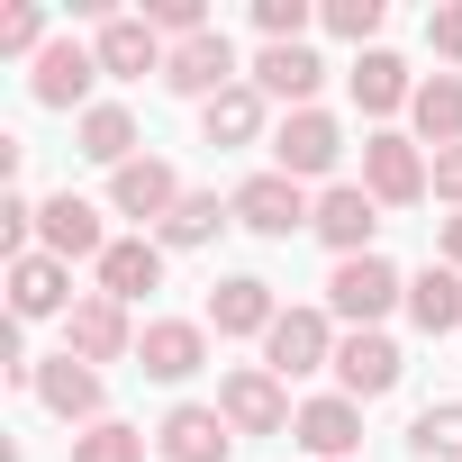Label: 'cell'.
<instances>
[{
  "instance_id": "1",
  "label": "cell",
  "mask_w": 462,
  "mask_h": 462,
  "mask_svg": "<svg viewBox=\"0 0 462 462\" xmlns=\"http://www.w3.org/2000/svg\"><path fill=\"white\" fill-rule=\"evenodd\" d=\"M327 309H336V318H354V327H381L390 309H408V273H399L390 254H354V263H336Z\"/></svg>"
},
{
  "instance_id": "2",
  "label": "cell",
  "mask_w": 462,
  "mask_h": 462,
  "mask_svg": "<svg viewBox=\"0 0 462 462\" xmlns=\"http://www.w3.org/2000/svg\"><path fill=\"white\" fill-rule=\"evenodd\" d=\"M217 417L236 426V435H282V426H300L282 372H263V363H245V372H226V381H217Z\"/></svg>"
},
{
  "instance_id": "3",
  "label": "cell",
  "mask_w": 462,
  "mask_h": 462,
  "mask_svg": "<svg viewBox=\"0 0 462 462\" xmlns=\"http://www.w3.org/2000/svg\"><path fill=\"white\" fill-rule=\"evenodd\" d=\"M363 190H372L381 208H417V199L435 190V163L417 154V136H390V127H381V136L363 145Z\"/></svg>"
},
{
  "instance_id": "4",
  "label": "cell",
  "mask_w": 462,
  "mask_h": 462,
  "mask_svg": "<svg viewBox=\"0 0 462 462\" xmlns=\"http://www.w3.org/2000/svg\"><path fill=\"white\" fill-rule=\"evenodd\" d=\"M336 154H345V127H336L327 109H291V118L273 127V172H291V181H327Z\"/></svg>"
},
{
  "instance_id": "5",
  "label": "cell",
  "mask_w": 462,
  "mask_h": 462,
  "mask_svg": "<svg viewBox=\"0 0 462 462\" xmlns=\"http://www.w3.org/2000/svg\"><path fill=\"white\" fill-rule=\"evenodd\" d=\"M336 327H327V309H282L273 318V336H263V372H282V381H300V372H327L336 363Z\"/></svg>"
},
{
  "instance_id": "6",
  "label": "cell",
  "mask_w": 462,
  "mask_h": 462,
  "mask_svg": "<svg viewBox=\"0 0 462 462\" xmlns=\"http://www.w3.org/2000/svg\"><path fill=\"white\" fill-rule=\"evenodd\" d=\"M37 245L55 254V263H100L118 236H109V226H100V208L91 199H73V190H55L46 208H37Z\"/></svg>"
},
{
  "instance_id": "7",
  "label": "cell",
  "mask_w": 462,
  "mask_h": 462,
  "mask_svg": "<svg viewBox=\"0 0 462 462\" xmlns=\"http://www.w3.org/2000/svg\"><path fill=\"white\" fill-rule=\"evenodd\" d=\"M163 91H181V100H199V109H208L217 91H236V46H226V28L172 46V55H163Z\"/></svg>"
},
{
  "instance_id": "8",
  "label": "cell",
  "mask_w": 462,
  "mask_h": 462,
  "mask_svg": "<svg viewBox=\"0 0 462 462\" xmlns=\"http://www.w3.org/2000/svg\"><path fill=\"white\" fill-rule=\"evenodd\" d=\"M236 226H254V236H291V226H318V208H309V190L291 172H254V181H236Z\"/></svg>"
},
{
  "instance_id": "9",
  "label": "cell",
  "mask_w": 462,
  "mask_h": 462,
  "mask_svg": "<svg viewBox=\"0 0 462 462\" xmlns=\"http://www.w3.org/2000/svg\"><path fill=\"white\" fill-rule=\"evenodd\" d=\"M64 354H82L91 372H100V363H127V354H136L127 309H118V300H100V291H91V300H73V318H64Z\"/></svg>"
},
{
  "instance_id": "10",
  "label": "cell",
  "mask_w": 462,
  "mask_h": 462,
  "mask_svg": "<svg viewBox=\"0 0 462 462\" xmlns=\"http://www.w3.org/2000/svg\"><path fill=\"white\" fill-rule=\"evenodd\" d=\"M208 363V327L199 318H154V327H136V372L145 381H190Z\"/></svg>"
},
{
  "instance_id": "11",
  "label": "cell",
  "mask_w": 462,
  "mask_h": 462,
  "mask_svg": "<svg viewBox=\"0 0 462 462\" xmlns=\"http://www.w3.org/2000/svg\"><path fill=\"white\" fill-rule=\"evenodd\" d=\"M399 372H408V363H399V345H390L381 327H354V336L336 345V381H345V399H354V408H363V399H390V390H399Z\"/></svg>"
},
{
  "instance_id": "12",
  "label": "cell",
  "mask_w": 462,
  "mask_h": 462,
  "mask_svg": "<svg viewBox=\"0 0 462 462\" xmlns=\"http://www.w3.org/2000/svg\"><path fill=\"white\" fill-rule=\"evenodd\" d=\"M109 208H118V217H154V226H163V217L181 208V172H172L163 154H136V163H118V172H109Z\"/></svg>"
},
{
  "instance_id": "13",
  "label": "cell",
  "mask_w": 462,
  "mask_h": 462,
  "mask_svg": "<svg viewBox=\"0 0 462 462\" xmlns=\"http://www.w3.org/2000/svg\"><path fill=\"white\" fill-rule=\"evenodd\" d=\"M318 236L336 245V263H354V254H372V236H381V199H372L363 181H336V190L318 199Z\"/></svg>"
},
{
  "instance_id": "14",
  "label": "cell",
  "mask_w": 462,
  "mask_h": 462,
  "mask_svg": "<svg viewBox=\"0 0 462 462\" xmlns=\"http://www.w3.org/2000/svg\"><path fill=\"white\" fill-rule=\"evenodd\" d=\"M154 444H163V462H226V453H236V426L190 399V408H172V417L154 426Z\"/></svg>"
},
{
  "instance_id": "15",
  "label": "cell",
  "mask_w": 462,
  "mask_h": 462,
  "mask_svg": "<svg viewBox=\"0 0 462 462\" xmlns=\"http://www.w3.org/2000/svg\"><path fill=\"white\" fill-rule=\"evenodd\" d=\"M91 55H100V73H118V82H145V73H163V37H154V19H100V37H91Z\"/></svg>"
},
{
  "instance_id": "16",
  "label": "cell",
  "mask_w": 462,
  "mask_h": 462,
  "mask_svg": "<svg viewBox=\"0 0 462 462\" xmlns=\"http://www.w3.org/2000/svg\"><path fill=\"white\" fill-rule=\"evenodd\" d=\"M91 82H100V55L73 46V37H55V46L37 55V82H28V91H37V109H82Z\"/></svg>"
},
{
  "instance_id": "17",
  "label": "cell",
  "mask_w": 462,
  "mask_h": 462,
  "mask_svg": "<svg viewBox=\"0 0 462 462\" xmlns=\"http://www.w3.org/2000/svg\"><path fill=\"white\" fill-rule=\"evenodd\" d=\"M273 318H282V300H273V282H254V273H226V282L208 291V327H217V336H273Z\"/></svg>"
},
{
  "instance_id": "18",
  "label": "cell",
  "mask_w": 462,
  "mask_h": 462,
  "mask_svg": "<svg viewBox=\"0 0 462 462\" xmlns=\"http://www.w3.org/2000/svg\"><path fill=\"white\" fill-rule=\"evenodd\" d=\"M10 318H73V273L55 254H19L10 263Z\"/></svg>"
},
{
  "instance_id": "19",
  "label": "cell",
  "mask_w": 462,
  "mask_h": 462,
  "mask_svg": "<svg viewBox=\"0 0 462 462\" xmlns=\"http://www.w3.org/2000/svg\"><path fill=\"white\" fill-rule=\"evenodd\" d=\"M37 399H46L64 426H100V372H91L82 354H55V363H37Z\"/></svg>"
},
{
  "instance_id": "20",
  "label": "cell",
  "mask_w": 462,
  "mask_h": 462,
  "mask_svg": "<svg viewBox=\"0 0 462 462\" xmlns=\"http://www.w3.org/2000/svg\"><path fill=\"white\" fill-rule=\"evenodd\" d=\"M318 82H327V64H318L309 46H263V55H254V91H263V100L318 109Z\"/></svg>"
},
{
  "instance_id": "21",
  "label": "cell",
  "mask_w": 462,
  "mask_h": 462,
  "mask_svg": "<svg viewBox=\"0 0 462 462\" xmlns=\"http://www.w3.org/2000/svg\"><path fill=\"white\" fill-rule=\"evenodd\" d=\"M154 282H163V245H154V236H118V245L100 254V300L127 309V300H145Z\"/></svg>"
},
{
  "instance_id": "22",
  "label": "cell",
  "mask_w": 462,
  "mask_h": 462,
  "mask_svg": "<svg viewBox=\"0 0 462 462\" xmlns=\"http://www.w3.org/2000/svg\"><path fill=\"white\" fill-rule=\"evenodd\" d=\"M73 154H91V163H136V118L118 109V100H91L82 118H73Z\"/></svg>"
},
{
  "instance_id": "23",
  "label": "cell",
  "mask_w": 462,
  "mask_h": 462,
  "mask_svg": "<svg viewBox=\"0 0 462 462\" xmlns=\"http://www.w3.org/2000/svg\"><path fill=\"white\" fill-rule=\"evenodd\" d=\"M291 435H300V444H309L318 462H345V453L363 444V408H354V399H309Z\"/></svg>"
},
{
  "instance_id": "24",
  "label": "cell",
  "mask_w": 462,
  "mask_h": 462,
  "mask_svg": "<svg viewBox=\"0 0 462 462\" xmlns=\"http://www.w3.org/2000/svg\"><path fill=\"white\" fill-rule=\"evenodd\" d=\"M263 109H273V100H263L254 82H236V91H217V100L199 109V136H208L217 154H226V145H254V136H263Z\"/></svg>"
},
{
  "instance_id": "25",
  "label": "cell",
  "mask_w": 462,
  "mask_h": 462,
  "mask_svg": "<svg viewBox=\"0 0 462 462\" xmlns=\"http://www.w3.org/2000/svg\"><path fill=\"white\" fill-rule=\"evenodd\" d=\"M408 318H417L426 336H453V327H462V273H453V263L408 273Z\"/></svg>"
},
{
  "instance_id": "26",
  "label": "cell",
  "mask_w": 462,
  "mask_h": 462,
  "mask_svg": "<svg viewBox=\"0 0 462 462\" xmlns=\"http://www.w3.org/2000/svg\"><path fill=\"white\" fill-rule=\"evenodd\" d=\"M408 118H417V136H426L435 154H453V145H462V73H435V82H417Z\"/></svg>"
},
{
  "instance_id": "27",
  "label": "cell",
  "mask_w": 462,
  "mask_h": 462,
  "mask_svg": "<svg viewBox=\"0 0 462 462\" xmlns=\"http://www.w3.org/2000/svg\"><path fill=\"white\" fill-rule=\"evenodd\" d=\"M354 100H363L372 118H390V109H408V100H417V82H408V64H399L390 46H372V55L354 64Z\"/></svg>"
},
{
  "instance_id": "28",
  "label": "cell",
  "mask_w": 462,
  "mask_h": 462,
  "mask_svg": "<svg viewBox=\"0 0 462 462\" xmlns=\"http://www.w3.org/2000/svg\"><path fill=\"white\" fill-rule=\"evenodd\" d=\"M217 226H236V199H217V190H181V208L163 217V245H181V254H190V245H208V236H217Z\"/></svg>"
},
{
  "instance_id": "29",
  "label": "cell",
  "mask_w": 462,
  "mask_h": 462,
  "mask_svg": "<svg viewBox=\"0 0 462 462\" xmlns=\"http://www.w3.org/2000/svg\"><path fill=\"white\" fill-rule=\"evenodd\" d=\"M408 453H417V462H462V399H435V408L408 426Z\"/></svg>"
},
{
  "instance_id": "30",
  "label": "cell",
  "mask_w": 462,
  "mask_h": 462,
  "mask_svg": "<svg viewBox=\"0 0 462 462\" xmlns=\"http://www.w3.org/2000/svg\"><path fill=\"white\" fill-rule=\"evenodd\" d=\"M73 462H145V435H136V426H118V417H100V426H82V435H73Z\"/></svg>"
},
{
  "instance_id": "31",
  "label": "cell",
  "mask_w": 462,
  "mask_h": 462,
  "mask_svg": "<svg viewBox=\"0 0 462 462\" xmlns=\"http://www.w3.org/2000/svg\"><path fill=\"white\" fill-rule=\"evenodd\" d=\"M327 28H336L345 46L372 55V37H381V0H327Z\"/></svg>"
},
{
  "instance_id": "32",
  "label": "cell",
  "mask_w": 462,
  "mask_h": 462,
  "mask_svg": "<svg viewBox=\"0 0 462 462\" xmlns=\"http://www.w3.org/2000/svg\"><path fill=\"white\" fill-rule=\"evenodd\" d=\"M254 28H263V46H300L309 0H254Z\"/></svg>"
},
{
  "instance_id": "33",
  "label": "cell",
  "mask_w": 462,
  "mask_h": 462,
  "mask_svg": "<svg viewBox=\"0 0 462 462\" xmlns=\"http://www.w3.org/2000/svg\"><path fill=\"white\" fill-rule=\"evenodd\" d=\"M0 55H46V10H0Z\"/></svg>"
},
{
  "instance_id": "34",
  "label": "cell",
  "mask_w": 462,
  "mask_h": 462,
  "mask_svg": "<svg viewBox=\"0 0 462 462\" xmlns=\"http://www.w3.org/2000/svg\"><path fill=\"white\" fill-rule=\"evenodd\" d=\"M426 37H435V55H444V64L462 73V0H453V10H435V19H426Z\"/></svg>"
},
{
  "instance_id": "35",
  "label": "cell",
  "mask_w": 462,
  "mask_h": 462,
  "mask_svg": "<svg viewBox=\"0 0 462 462\" xmlns=\"http://www.w3.org/2000/svg\"><path fill=\"white\" fill-rule=\"evenodd\" d=\"M435 199H453V208H462V145H453V154H435Z\"/></svg>"
},
{
  "instance_id": "36",
  "label": "cell",
  "mask_w": 462,
  "mask_h": 462,
  "mask_svg": "<svg viewBox=\"0 0 462 462\" xmlns=\"http://www.w3.org/2000/svg\"><path fill=\"white\" fill-rule=\"evenodd\" d=\"M435 245H444V263H453V273H462V208H453V217H444V236H435Z\"/></svg>"
}]
</instances>
